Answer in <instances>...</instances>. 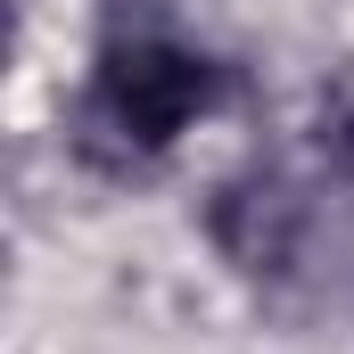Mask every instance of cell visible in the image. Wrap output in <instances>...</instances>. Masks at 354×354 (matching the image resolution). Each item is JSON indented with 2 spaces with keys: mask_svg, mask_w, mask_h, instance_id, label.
<instances>
[{
  "mask_svg": "<svg viewBox=\"0 0 354 354\" xmlns=\"http://www.w3.org/2000/svg\"><path fill=\"white\" fill-rule=\"evenodd\" d=\"M214 91H223L214 58L174 41V33H115L99 50V66H91L99 124L115 140H132V149H174L181 132L214 107Z\"/></svg>",
  "mask_w": 354,
  "mask_h": 354,
  "instance_id": "1",
  "label": "cell"
},
{
  "mask_svg": "<svg viewBox=\"0 0 354 354\" xmlns=\"http://www.w3.org/2000/svg\"><path fill=\"white\" fill-rule=\"evenodd\" d=\"M322 149H330V165L354 181V107H338V115L322 124Z\"/></svg>",
  "mask_w": 354,
  "mask_h": 354,
  "instance_id": "3",
  "label": "cell"
},
{
  "mask_svg": "<svg viewBox=\"0 0 354 354\" xmlns=\"http://www.w3.org/2000/svg\"><path fill=\"white\" fill-rule=\"evenodd\" d=\"M297 223H305V206H297V189L288 181H231L223 198H214V239H223V256L248 272H280L288 264V248H297Z\"/></svg>",
  "mask_w": 354,
  "mask_h": 354,
  "instance_id": "2",
  "label": "cell"
}]
</instances>
